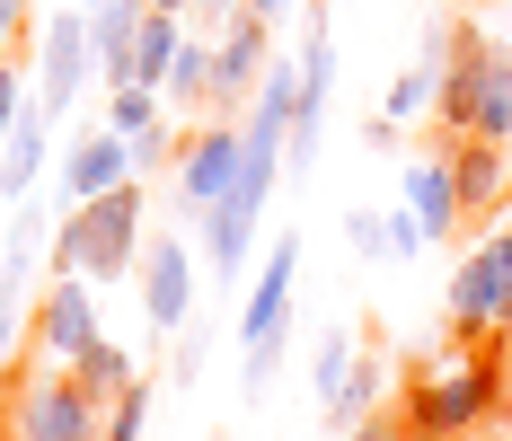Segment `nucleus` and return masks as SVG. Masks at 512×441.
<instances>
[{"label":"nucleus","instance_id":"c85d7f7f","mask_svg":"<svg viewBox=\"0 0 512 441\" xmlns=\"http://www.w3.org/2000/svg\"><path fill=\"white\" fill-rule=\"evenodd\" d=\"M495 380H504V397H495V424H512V327L495 336Z\"/></svg>","mask_w":512,"mask_h":441},{"label":"nucleus","instance_id":"dca6fc26","mask_svg":"<svg viewBox=\"0 0 512 441\" xmlns=\"http://www.w3.org/2000/svg\"><path fill=\"white\" fill-rule=\"evenodd\" d=\"M398 203H407L415 221H424V239L442 247L451 230H460V186H451V159H442V150L407 159V177H398Z\"/></svg>","mask_w":512,"mask_h":441},{"label":"nucleus","instance_id":"f257e3e1","mask_svg":"<svg viewBox=\"0 0 512 441\" xmlns=\"http://www.w3.org/2000/svg\"><path fill=\"white\" fill-rule=\"evenodd\" d=\"M142 177L106 186L89 203L53 212V274H89V283H133L142 274Z\"/></svg>","mask_w":512,"mask_h":441},{"label":"nucleus","instance_id":"ea45409f","mask_svg":"<svg viewBox=\"0 0 512 441\" xmlns=\"http://www.w3.org/2000/svg\"><path fill=\"white\" fill-rule=\"evenodd\" d=\"M80 9H89V0H80Z\"/></svg>","mask_w":512,"mask_h":441},{"label":"nucleus","instance_id":"2f4dec72","mask_svg":"<svg viewBox=\"0 0 512 441\" xmlns=\"http://www.w3.org/2000/svg\"><path fill=\"white\" fill-rule=\"evenodd\" d=\"M362 142H371V150H398V142H407V124H389V115H371V124H362Z\"/></svg>","mask_w":512,"mask_h":441},{"label":"nucleus","instance_id":"5701e85b","mask_svg":"<svg viewBox=\"0 0 512 441\" xmlns=\"http://www.w3.org/2000/svg\"><path fill=\"white\" fill-rule=\"evenodd\" d=\"M371 406H380V362L362 353V362H354V380H345V397H336V406H327L318 424H327V433H345V424H362Z\"/></svg>","mask_w":512,"mask_h":441},{"label":"nucleus","instance_id":"0eeeda50","mask_svg":"<svg viewBox=\"0 0 512 441\" xmlns=\"http://www.w3.org/2000/svg\"><path fill=\"white\" fill-rule=\"evenodd\" d=\"M89 292H98L89 274H53L45 292H36V309H27V344H36V362H62V371H71V362L106 336Z\"/></svg>","mask_w":512,"mask_h":441},{"label":"nucleus","instance_id":"c9c22d12","mask_svg":"<svg viewBox=\"0 0 512 441\" xmlns=\"http://www.w3.org/2000/svg\"><path fill=\"white\" fill-rule=\"evenodd\" d=\"M151 9H168V18H186V9H195V0H151Z\"/></svg>","mask_w":512,"mask_h":441},{"label":"nucleus","instance_id":"bb28decb","mask_svg":"<svg viewBox=\"0 0 512 441\" xmlns=\"http://www.w3.org/2000/svg\"><path fill=\"white\" fill-rule=\"evenodd\" d=\"M424 247H433V239H424V221L398 203V212H389V256H424Z\"/></svg>","mask_w":512,"mask_h":441},{"label":"nucleus","instance_id":"473e14b6","mask_svg":"<svg viewBox=\"0 0 512 441\" xmlns=\"http://www.w3.org/2000/svg\"><path fill=\"white\" fill-rule=\"evenodd\" d=\"M239 9H256V18H265V27H283V18H292V9H301V0H239Z\"/></svg>","mask_w":512,"mask_h":441},{"label":"nucleus","instance_id":"412c9836","mask_svg":"<svg viewBox=\"0 0 512 441\" xmlns=\"http://www.w3.org/2000/svg\"><path fill=\"white\" fill-rule=\"evenodd\" d=\"M159 115H168V98H159L151 80H115V89H106V124H115L124 142H133V133H151Z\"/></svg>","mask_w":512,"mask_h":441},{"label":"nucleus","instance_id":"58836bf2","mask_svg":"<svg viewBox=\"0 0 512 441\" xmlns=\"http://www.w3.org/2000/svg\"><path fill=\"white\" fill-rule=\"evenodd\" d=\"M468 9H486V0H468Z\"/></svg>","mask_w":512,"mask_h":441},{"label":"nucleus","instance_id":"f8f14e48","mask_svg":"<svg viewBox=\"0 0 512 441\" xmlns=\"http://www.w3.org/2000/svg\"><path fill=\"white\" fill-rule=\"evenodd\" d=\"M442 159H451V186H460V230H486L504 212V186H512V142L442 133Z\"/></svg>","mask_w":512,"mask_h":441},{"label":"nucleus","instance_id":"4c0bfd02","mask_svg":"<svg viewBox=\"0 0 512 441\" xmlns=\"http://www.w3.org/2000/svg\"><path fill=\"white\" fill-rule=\"evenodd\" d=\"M407 441H433V433H407Z\"/></svg>","mask_w":512,"mask_h":441},{"label":"nucleus","instance_id":"ddd939ff","mask_svg":"<svg viewBox=\"0 0 512 441\" xmlns=\"http://www.w3.org/2000/svg\"><path fill=\"white\" fill-rule=\"evenodd\" d=\"M195 318V247L186 239H142V327L177 336Z\"/></svg>","mask_w":512,"mask_h":441},{"label":"nucleus","instance_id":"39448f33","mask_svg":"<svg viewBox=\"0 0 512 441\" xmlns=\"http://www.w3.org/2000/svg\"><path fill=\"white\" fill-rule=\"evenodd\" d=\"M504 327H512V221H495L451 274V336H504Z\"/></svg>","mask_w":512,"mask_h":441},{"label":"nucleus","instance_id":"b1692460","mask_svg":"<svg viewBox=\"0 0 512 441\" xmlns=\"http://www.w3.org/2000/svg\"><path fill=\"white\" fill-rule=\"evenodd\" d=\"M177 142H186V115H159L151 133H133V177H159V168H177Z\"/></svg>","mask_w":512,"mask_h":441},{"label":"nucleus","instance_id":"7c9ffc66","mask_svg":"<svg viewBox=\"0 0 512 441\" xmlns=\"http://www.w3.org/2000/svg\"><path fill=\"white\" fill-rule=\"evenodd\" d=\"M18 106H27V89H18V71H9V62H0V133H9V124H18Z\"/></svg>","mask_w":512,"mask_h":441},{"label":"nucleus","instance_id":"6ab92c4d","mask_svg":"<svg viewBox=\"0 0 512 441\" xmlns=\"http://www.w3.org/2000/svg\"><path fill=\"white\" fill-rule=\"evenodd\" d=\"M354 362H362V344H354V327H327L318 336V362H309V380H318V415L345 397V380H354Z\"/></svg>","mask_w":512,"mask_h":441},{"label":"nucleus","instance_id":"9d476101","mask_svg":"<svg viewBox=\"0 0 512 441\" xmlns=\"http://www.w3.org/2000/svg\"><path fill=\"white\" fill-rule=\"evenodd\" d=\"M274 53H283V27H265L256 9L221 18V36H212V115H239L256 98V80H265Z\"/></svg>","mask_w":512,"mask_h":441},{"label":"nucleus","instance_id":"f03ea898","mask_svg":"<svg viewBox=\"0 0 512 441\" xmlns=\"http://www.w3.org/2000/svg\"><path fill=\"white\" fill-rule=\"evenodd\" d=\"M495 336H451V362L442 371H415L407 380V433H433V441H477L495 424Z\"/></svg>","mask_w":512,"mask_h":441},{"label":"nucleus","instance_id":"a878e982","mask_svg":"<svg viewBox=\"0 0 512 441\" xmlns=\"http://www.w3.org/2000/svg\"><path fill=\"white\" fill-rule=\"evenodd\" d=\"M168 371H177V389H195V380H204V336H195V318L177 327V362H168Z\"/></svg>","mask_w":512,"mask_h":441},{"label":"nucleus","instance_id":"7ed1b4c3","mask_svg":"<svg viewBox=\"0 0 512 441\" xmlns=\"http://www.w3.org/2000/svg\"><path fill=\"white\" fill-rule=\"evenodd\" d=\"M442 133H486L512 142V45H495L477 18H451V71H442Z\"/></svg>","mask_w":512,"mask_h":441},{"label":"nucleus","instance_id":"e433bc0d","mask_svg":"<svg viewBox=\"0 0 512 441\" xmlns=\"http://www.w3.org/2000/svg\"><path fill=\"white\" fill-rule=\"evenodd\" d=\"M0 371H9V344H0Z\"/></svg>","mask_w":512,"mask_h":441},{"label":"nucleus","instance_id":"20e7f679","mask_svg":"<svg viewBox=\"0 0 512 441\" xmlns=\"http://www.w3.org/2000/svg\"><path fill=\"white\" fill-rule=\"evenodd\" d=\"M98 415H106V397L80 389L62 362H36V371L9 389V424H18V441H98Z\"/></svg>","mask_w":512,"mask_h":441},{"label":"nucleus","instance_id":"1a4fd4ad","mask_svg":"<svg viewBox=\"0 0 512 441\" xmlns=\"http://www.w3.org/2000/svg\"><path fill=\"white\" fill-rule=\"evenodd\" d=\"M292 283H301V230H274L265 274L248 283V309H239V353H283V336H292Z\"/></svg>","mask_w":512,"mask_h":441},{"label":"nucleus","instance_id":"a211bd4d","mask_svg":"<svg viewBox=\"0 0 512 441\" xmlns=\"http://www.w3.org/2000/svg\"><path fill=\"white\" fill-rule=\"evenodd\" d=\"M177 45H186V18H168V9H151L142 18V36H133V80H168V62H177Z\"/></svg>","mask_w":512,"mask_h":441},{"label":"nucleus","instance_id":"c756f323","mask_svg":"<svg viewBox=\"0 0 512 441\" xmlns=\"http://www.w3.org/2000/svg\"><path fill=\"white\" fill-rule=\"evenodd\" d=\"M221 18H239V0H195L186 9V27H204V36H221Z\"/></svg>","mask_w":512,"mask_h":441},{"label":"nucleus","instance_id":"cd10ccee","mask_svg":"<svg viewBox=\"0 0 512 441\" xmlns=\"http://www.w3.org/2000/svg\"><path fill=\"white\" fill-rule=\"evenodd\" d=\"M345 441H407V424H398V415H380V406H371V415H362V424H345Z\"/></svg>","mask_w":512,"mask_h":441},{"label":"nucleus","instance_id":"aec40b11","mask_svg":"<svg viewBox=\"0 0 512 441\" xmlns=\"http://www.w3.org/2000/svg\"><path fill=\"white\" fill-rule=\"evenodd\" d=\"M71 380H80V389H98V397H115V389H133L142 371H133V353H124L115 336H98L80 362H71Z\"/></svg>","mask_w":512,"mask_h":441},{"label":"nucleus","instance_id":"f3484780","mask_svg":"<svg viewBox=\"0 0 512 441\" xmlns=\"http://www.w3.org/2000/svg\"><path fill=\"white\" fill-rule=\"evenodd\" d=\"M159 98H168V115H195V106H212V36H204V27H186V45H177V62H168Z\"/></svg>","mask_w":512,"mask_h":441},{"label":"nucleus","instance_id":"393cba45","mask_svg":"<svg viewBox=\"0 0 512 441\" xmlns=\"http://www.w3.org/2000/svg\"><path fill=\"white\" fill-rule=\"evenodd\" d=\"M345 247L354 256H389V221L380 212H345Z\"/></svg>","mask_w":512,"mask_h":441},{"label":"nucleus","instance_id":"2eb2a0df","mask_svg":"<svg viewBox=\"0 0 512 441\" xmlns=\"http://www.w3.org/2000/svg\"><path fill=\"white\" fill-rule=\"evenodd\" d=\"M45 159H53V115L36 98L18 106V124L0 133V203H27L45 186Z\"/></svg>","mask_w":512,"mask_h":441},{"label":"nucleus","instance_id":"f704fd0d","mask_svg":"<svg viewBox=\"0 0 512 441\" xmlns=\"http://www.w3.org/2000/svg\"><path fill=\"white\" fill-rule=\"evenodd\" d=\"M0 441H18V424H9V389H0Z\"/></svg>","mask_w":512,"mask_h":441},{"label":"nucleus","instance_id":"9b49d317","mask_svg":"<svg viewBox=\"0 0 512 441\" xmlns=\"http://www.w3.org/2000/svg\"><path fill=\"white\" fill-rule=\"evenodd\" d=\"M239 142H248V133H239L230 115L186 124V142H177V168H168V177H177V203H186L195 221H204L212 203L230 195V177H239Z\"/></svg>","mask_w":512,"mask_h":441},{"label":"nucleus","instance_id":"72a5a7b5","mask_svg":"<svg viewBox=\"0 0 512 441\" xmlns=\"http://www.w3.org/2000/svg\"><path fill=\"white\" fill-rule=\"evenodd\" d=\"M18 27H27V0H0V45H9Z\"/></svg>","mask_w":512,"mask_h":441},{"label":"nucleus","instance_id":"423d86ee","mask_svg":"<svg viewBox=\"0 0 512 441\" xmlns=\"http://www.w3.org/2000/svg\"><path fill=\"white\" fill-rule=\"evenodd\" d=\"M89 71H98V36H89V9H80V0H71V9H45V18H36V106H45L53 124L80 106Z\"/></svg>","mask_w":512,"mask_h":441},{"label":"nucleus","instance_id":"4468645a","mask_svg":"<svg viewBox=\"0 0 512 441\" xmlns=\"http://www.w3.org/2000/svg\"><path fill=\"white\" fill-rule=\"evenodd\" d=\"M133 177V142L115 133V124H80L71 142H62V177H53V195L62 203H89L106 186H124Z\"/></svg>","mask_w":512,"mask_h":441},{"label":"nucleus","instance_id":"6e6552de","mask_svg":"<svg viewBox=\"0 0 512 441\" xmlns=\"http://www.w3.org/2000/svg\"><path fill=\"white\" fill-rule=\"evenodd\" d=\"M327 115H336V27H327V9H309V27H301V115H292L283 168H309L318 159Z\"/></svg>","mask_w":512,"mask_h":441},{"label":"nucleus","instance_id":"4be33fe9","mask_svg":"<svg viewBox=\"0 0 512 441\" xmlns=\"http://www.w3.org/2000/svg\"><path fill=\"white\" fill-rule=\"evenodd\" d=\"M142 433H151V380L115 389V397H106V415H98V441H142Z\"/></svg>","mask_w":512,"mask_h":441}]
</instances>
